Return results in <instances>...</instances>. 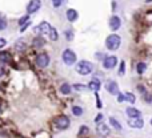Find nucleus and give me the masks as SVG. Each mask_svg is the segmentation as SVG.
Masks as SVG:
<instances>
[{
	"mask_svg": "<svg viewBox=\"0 0 152 138\" xmlns=\"http://www.w3.org/2000/svg\"><path fill=\"white\" fill-rule=\"evenodd\" d=\"M117 64V59L116 56H108L104 59V61H103V66H104L105 69H112L115 68V65Z\"/></svg>",
	"mask_w": 152,
	"mask_h": 138,
	"instance_id": "obj_6",
	"label": "nucleus"
},
{
	"mask_svg": "<svg viewBox=\"0 0 152 138\" xmlns=\"http://www.w3.org/2000/svg\"><path fill=\"white\" fill-rule=\"evenodd\" d=\"M60 92L63 94H70L71 93V86L68 84H63L61 85V88H60Z\"/></svg>",
	"mask_w": 152,
	"mask_h": 138,
	"instance_id": "obj_20",
	"label": "nucleus"
},
{
	"mask_svg": "<svg viewBox=\"0 0 152 138\" xmlns=\"http://www.w3.org/2000/svg\"><path fill=\"white\" fill-rule=\"evenodd\" d=\"M87 133H88V128H87V126H82V128H80L79 134L83 135V134H87Z\"/></svg>",
	"mask_w": 152,
	"mask_h": 138,
	"instance_id": "obj_29",
	"label": "nucleus"
},
{
	"mask_svg": "<svg viewBox=\"0 0 152 138\" xmlns=\"http://www.w3.org/2000/svg\"><path fill=\"white\" fill-rule=\"evenodd\" d=\"M96 132L99 135H103V137H107L109 134V128H108L105 124H98L96 126Z\"/></svg>",
	"mask_w": 152,
	"mask_h": 138,
	"instance_id": "obj_10",
	"label": "nucleus"
},
{
	"mask_svg": "<svg viewBox=\"0 0 152 138\" xmlns=\"http://www.w3.org/2000/svg\"><path fill=\"white\" fill-rule=\"evenodd\" d=\"M63 61L66 63V65H73L76 63V55L73 50L66 49L63 52Z\"/></svg>",
	"mask_w": 152,
	"mask_h": 138,
	"instance_id": "obj_3",
	"label": "nucleus"
},
{
	"mask_svg": "<svg viewBox=\"0 0 152 138\" xmlns=\"http://www.w3.org/2000/svg\"><path fill=\"white\" fill-rule=\"evenodd\" d=\"M4 75V69H3V66L0 65V76H3Z\"/></svg>",
	"mask_w": 152,
	"mask_h": 138,
	"instance_id": "obj_36",
	"label": "nucleus"
},
{
	"mask_svg": "<svg viewBox=\"0 0 152 138\" xmlns=\"http://www.w3.org/2000/svg\"><path fill=\"white\" fill-rule=\"evenodd\" d=\"M55 125H56L57 129H60V130H66L70 126V118L67 116H59L55 119Z\"/></svg>",
	"mask_w": 152,
	"mask_h": 138,
	"instance_id": "obj_4",
	"label": "nucleus"
},
{
	"mask_svg": "<svg viewBox=\"0 0 152 138\" xmlns=\"http://www.w3.org/2000/svg\"><path fill=\"white\" fill-rule=\"evenodd\" d=\"M107 89H108V92L111 94H114V96H119V86H117V84L115 81H109L107 84Z\"/></svg>",
	"mask_w": 152,
	"mask_h": 138,
	"instance_id": "obj_12",
	"label": "nucleus"
},
{
	"mask_svg": "<svg viewBox=\"0 0 152 138\" xmlns=\"http://www.w3.org/2000/svg\"><path fill=\"white\" fill-rule=\"evenodd\" d=\"M144 96V100L147 101L148 104H152V94H148V93H146V94H143Z\"/></svg>",
	"mask_w": 152,
	"mask_h": 138,
	"instance_id": "obj_27",
	"label": "nucleus"
},
{
	"mask_svg": "<svg viewBox=\"0 0 152 138\" xmlns=\"http://www.w3.org/2000/svg\"><path fill=\"white\" fill-rule=\"evenodd\" d=\"M15 48L16 49H19V50H24V48H25V45L23 44V43H17V44L15 45Z\"/></svg>",
	"mask_w": 152,
	"mask_h": 138,
	"instance_id": "obj_31",
	"label": "nucleus"
},
{
	"mask_svg": "<svg viewBox=\"0 0 152 138\" xmlns=\"http://www.w3.org/2000/svg\"><path fill=\"white\" fill-rule=\"evenodd\" d=\"M72 113L75 114V116H82L83 114V109L79 106H72Z\"/></svg>",
	"mask_w": 152,
	"mask_h": 138,
	"instance_id": "obj_23",
	"label": "nucleus"
},
{
	"mask_svg": "<svg viewBox=\"0 0 152 138\" xmlns=\"http://www.w3.org/2000/svg\"><path fill=\"white\" fill-rule=\"evenodd\" d=\"M48 36H50V39L52 41L57 40V32H56V29H55L54 27H51V31H50V33H48Z\"/></svg>",
	"mask_w": 152,
	"mask_h": 138,
	"instance_id": "obj_17",
	"label": "nucleus"
},
{
	"mask_svg": "<svg viewBox=\"0 0 152 138\" xmlns=\"http://www.w3.org/2000/svg\"><path fill=\"white\" fill-rule=\"evenodd\" d=\"M92 69H93V66H92V64L88 63V61H80V63L77 64V66H76L77 73L82 75V76L89 75V73L92 72Z\"/></svg>",
	"mask_w": 152,
	"mask_h": 138,
	"instance_id": "obj_2",
	"label": "nucleus"
},
{
	"mask_svg": "<svg viewBox=\"0 0 152 138\" xmlns=\"http://www.w3.org/2000/svg\"><path fill=\"white\" fill-rule=\"evenodd\" d=\"M124 70H126V63H124V61H121V63H120V68H119V75L123 76L124 75Z\"/></svg>",
	"mask_w": 152,
	"mask_h": 138,
	"instance_id": "obj_25",
	"label": "nucleus"
},
{
	"mask_svg": "<svg viewBox=\"0 0 152 138\" xmlns=\"http://www.w3.org/2000/svg\"><path fill=\"white\" fill-rule=\"evenodd\" d=\"M33 47H36V48L44 47V40H43L41 37H36L35 40H33Z\"/></svg>",
	"mask_w": 152,
	"mask_h": 138,
	"instance_id": "obj_19",
	"label": "nucleus"
},
{
	"mask_svg": "<svg viewBox=\"0 0 152 138\" xmlns=\"http://www.w3.org/2000/svg\"><path fill=\"white\" fill-rule=\"evenodd\" d=\"M128 125L133 129H142L143 126H144V121H143L140 117L139 118H130L128 119Z\"/></svg>",
	"mask_w": 152,
	"mask_h": 138,
	"instance_id": "obj_8",
	"label": "nucleus"
},
{
	"mask_svg": "<svg viewBox=\"0 0 152 138\" xmlns=\"http://www.w3.org/2000/svg\"><path fill=\"white\" fill-rule=\"evenodd\" d=\"M6 44H7V41L4 40V39H0V48H3Z\"/></svg>",
	"mask_w": 152,
	"mask_h": 138,
	"instance_id": "obj_34",
	"label": "nucleus"
},
{
	"mask_svg": "<svg viewBox=\"0 0 152 138\" xmlns=\"http://www.w3.org/2000/svg\"><path fill=\"white\" fill-rule=\"evenodd\" d=\"M120 25H121L120 17H117V16H112L111 19H109V28H111L112 31L119 29V28H120Z\"/></svg>",
	"mask_w": 152,
	"mask_h": 138,
	"instance_id": "obj_9",
	"label": "nucleus"
},
{
	"mask_svg": "<svg viewBox=\"0 0 152 138\" xmlns=\"http://www.w3.org/2000/svg\"><path fill=\"white\" fill-rule=\"evenodd\" d=\"M40 7H41L40 0H31L28 6H27V11H28V13H35L38 10H40Z\"/></svg>",
	"mask_w": 152,
	"mask_h": 138,
	"instance_id": "obj_7",
	"label": "nucleus"
},
{
	"mask_svg": "<svg viewBox=\"0 0 152 138\" xmlns=\"http://www.w3.org/2000/svg\"><path fill=\"white\" fill-rule=\"evenodd\" d=\"M11 60H12V57L8 52H0V61L1 63H10Z\"/></svg>",
	"mask_w": 152,
	"mask_h": 138,
	"instance_id": "obj_16",
	"label": "nucleus"
},
{
	"mask_svg": "<svg viewBox=\"0 0 152 138\" xmlns=\"http://www.w3.org/2000/svg\"><path fill=\"white\" fill-rule=\"evenodd\" d=\"M124 100H126V96H124V94H119V96H117V101H119V102H123Z\"/></svg>",
	"mask_w": 152,
	"mask_h": 138,
	"instance_id": "obj_33",
	"label": "nucleus"
},
{
	"mask_svg": "<svg viewBox=\"0 0 152 138\" xmlns=\"http://www.w3.org/2000/svg\"><path fill=\"white\" fill-rule=\"evenodd\" d=\"M120 43H121V39L120 36H117V34H109L105 40V45L109 50H116L117 48L120 47Z\"/></svg>",
	"mask_w": 152,
	"mask_h": 138,
	"instance_id": "obj_1",
	"label": "nucleus"
},
{
	"mask_svg": "<svg viewBox=\"0 0 152 138\" xmlns=\"http://www.w3.org/2000/svg\"><path fill=\"white\" fill-rule=\"evenodd\" d=\"M66 36H67V40L68 41H71L73 39V32L71 31V29H68V31L66 32Z\"/></svg>",
	"mask_w": 152,
	"mask_h": 138,
	"instance_id": "obj_26",
	"label": "nucleus"
},
{
	"mask_svg": "<svg viewBox=\"0 0 152 138\" xmlns=\"http://www.w3.org/2000/svg\"><path fill=\"white\" fill-rule=\"evenodd\" d=\"M101 118H103V114H98V117H96L95 121H96V122H99V121H100Z\"/></svg>",
	"mask_w": 152,
	"mask_h": 138,
	"instance_id": "obj_35",
	"label": "nucleus"
},
{
	"mask_svg": "<svg viewBox=\"0 0 152 138\" xmlns=\"http://www.w3.org/2000/svg\"><path fill=\"white\" fill-rule=\"evenodd\" d=\"M126 113H127V116L130 117V118H139V117L142 116L140 110L135 109V108H131V106H130V108H127Z\"/></svg>",
	"mask_w": 152,
	"mask_h": 138,
	"instance_id": "obj_13",
	"label": "nucleus"
},
{
	"mask_svg": "<svg viewBox=\"0 0 152 138\" xmlns=\"http://www.w3.org/2000/svg\"><path fill=\"white\" fill-rule=\"evenodd\" d=\"M29 23V16H23L22 19L19 20V25L20 27H23V25H25V24H28Z\"/></svg>",
	"mask_w": 152,
	"mask_h": 138,
	"instance_id": "obj_24",
	"label": "nucleus"
},
{
	"mask_svg": "<svg viewBox=\"0 0 152 138\" xmlns=\"http://www.w3.org/2000/svg\"><path fill=\"white\" fill-rule=\"evenodd\" d=\"M48 63H50V57H48L47 53H40L36 57V65L40 66V68H45Z\"/></svg>",
	"mask_w": 152,
	"mask_h": 138,
	"instance_id": "obj_5",
	"label": "nucleus"
},
{
	"mask_svg": "<svg viewBox=\"0 0 152 138\" xmlns=\"http://www.w3.org/2000/svg\"><path fill=\"white\" fill-rule=\"evenodd\" d=\"M124 96H126V101H128V102H131V104H133L135 102V96H133L132 93H130V92H127V93H124Z\"/></svg>",
	"mask_w": 152,
	"mask_h": 138,
	"instance_id": "obj_21",
	"label": "nucleus"
},
{
	"mask_svg": "<svg viewBox=\"0 0 152 138\" xmlns=\"http://www.w3.org/2000/svg\"><path fill=\"white\" fill-rule=\"evenodd\" d=\"M67 19H68V21H75L76 19H77V12H76L75 10H68L67 11Z\"/></svg>",
	"mask_w": 152,
	"mask_h": 138,
	"instance_id": "obj_15",
	"label": "nucleus"
},
{
	"mask_svg": "<svg viewBox=\"0 0 152 138\" xmlns=\"http://www.w3.org/2000/svg\"><path fill=\"white\" fill-rule=\"evenodd\" d=\"M73 88H75L76 90H86L87 86H84V85H73Z\"/></svg>",
	"mask_w": 152,
	"mask_h": 138,
	"instance_id": "obj_30",
	"label": "nucleus"
},
{
	"mask_svg": "<svg viewBox=\"0 0 152 138\" xmlns=\"http://www.w3.org/2000/svg\"><path fill=\"white\" fill-rule=\"evenodd\" d=\"M146 68H147L146 63H139L137 64V73H139V75H143L144 70H146Z\"/></svg>",
	"mask_w": 152,
	"mask_h": 138,
	"instance_id": "obj_22",
	"label": "nucleus"
},
{
	"mask_svg": "<svg viewBox=\"0 0 152 138\" xmlns=\"http://www.w3.org/2000/svg\"><path fill=\"white\" fill-rule=\"evenodd\" d=\"M61 3H63V0H52V4H54V7H60Z\"/></svg>",
	"mask_w": 152,
	"mask_h": 138,
	"instance_id": "obj_32",
	"label": "nucleus"
},
{
	"mask_svg": "<svg viewBox=\"0 0 152 138\" xmlns=\"http://www.w3.org/2000/svg\"><path fill=\"white\" fill-rule=\"evenodd\" d=\"M6 27H7V21L3 19V17H0V31H1V29H4Z\"/></svg>",
	"mask_w": 152,
	"mask_h": 138,
	"instance_id": "obj_28",
	"label": "nucleus"
},
{
	"mask_svg": "<svg viewBox=\"0 0 152 138\" xmlns=\"http://www.w3.org/2000/svg\"><path fill=\"white\" fill-rule=\"evenodd\" d=\"M35 31L36 32H40L41 34H48L50 33V31H51V25L48 24V23H41L40 25H38V27H36L35 28Z\"/></svg>",
	"mask_w": 152,
	"mask_h": 138,
	"instance_id": "obj_11",
	"label": "nucleus"
},
{
	"mask_svg": "<svg viewBox=\"0 0 152 138\" xmlns=\"http://www.w3.org/2000/svg\"><path fill=\"white\" fill-rule=\"evenodd\" d=\"M109 122H111V125L114 126L116 130H121V125L119 124V121H117V119L114 118V117H111V118H109Z\"/></svg>",
	"mask_w": 152,
	"mask_h": 138,
	"instance_id": "obj_18",
	"label": "nucleus"
},
{
	"mask_svg": "<svg viewBox=\"0 0 152 138\" xmlns=\"http://www.w3.org/2000/svg\"><path fill=\"white\" fill-rule=\"evenodd\" d=\"M100 86H101V84H100V81H99L98 79H92L91 82H89L88 88L91 89V90H93V92H98L99 89H100Z\"/></svg>",
	"mask_w": 152,
	"mask_h": 138,
	"instance_id": "obj_14",
	"label": "nucleus"
}]
</instances>
